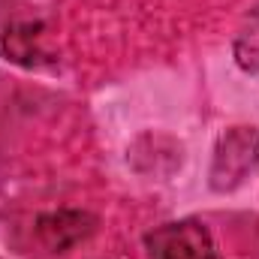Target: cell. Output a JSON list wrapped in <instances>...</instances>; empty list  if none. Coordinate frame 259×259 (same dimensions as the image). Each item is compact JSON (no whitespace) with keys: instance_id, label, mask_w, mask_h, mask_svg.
I'll return each instance as SVG.
<instances>
[{"instance_id":"7a4b0ae2","label":"cell","mask_w":259,"mask_h":259,"mask_svg":"<svg viewBox=\"0 0 259 259\" xmlns=\"http://www.w3.org/2000/svg\"><path fill=\"white\" fill-rule=\"evenodd\" d=\"M148 259H220L214 235L199 220L163 223L145 235Z\"/></svg>"},{"instance_id":"5b68a950","label":"cell","mask_w":259,"mask_h":259,"mask_svg":"<svg viewBox=\"0 0 259 259\" xmlns=\"http://www.w3.org/2000/svg\"><path fill=\"white\" fill-rule=\"evenodd\" d=\"M36 27L33 24H12L6 27L3 33V42H0V52L18 64H30L33 52H36Z\"/></svg>"},{"instance_id":"6da1fadb","label":"cell","mask_w":259,"mask_h":259,"mask_svg":"<svg viewBox=\"0 0 259 259\" xmlns=\"http://www.w3.org/2000/svg\"><path fill=\"white\" fill-rule=\"evenodd\" d=\"M259 166V133L256 127H229L214 148L208 184L214 193L238 190Z\"/></svg>"},{"instance_id":"3957f363","label":"cell","mask_w":259,"mask_h":259,"mask_svg":"<svg viewBox=\"0 0 259 259\" xmlns=\"http://www.w3.org/2000/svg\"><path fill=\"white\" fill-rule=\"evenodd\" d=\"M94 226H97V217L78 208H58L36 217V235L55 253H64L78 241H84L94 232Z\"/></svg>"},{"instance_id":"277c9868","label":"cell","mask_w":259,"mask_h":259,"mask_svg":"<svg viewBox=\"0 0 259 259\" xmlns=\"http://www.w3.org/2000/svg\"><path fill=\"white\" fill-rule=\"evenodd\" d=\"M232 55H235V64L241 66L244 72H250V75L259 72V3L250 9V15L244 18L241 30L235 36Z\"/></svg>"}]
</instances>
